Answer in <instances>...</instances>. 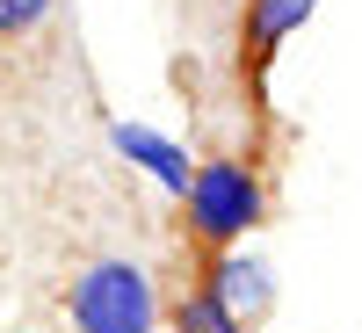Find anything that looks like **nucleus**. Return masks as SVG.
<instances>
[{
  "mask_svg": "<svg viewBox=\"0 0 362 333\" xmlns=\"http://www.w3.org/2000/svg\"><path fill=\"white\" fill-rule=\"evenodd\" d=\"M181 210H189V239L218 254V247H239L268 218V181L254 160H232V153L196 160L189 189H181Z\"/></svg>",
  "mask_w": 362,
  "mask_h": 333,
  "instance_id": "nucleus-1",
  "label": "nucleus"
},
{
  "mask_svg": "<svg viewBox=\"0 0 362 333\" xmlns=\"http://www.w3.org/2000/svg\"><path fill=\"white\" fill-rule=\"evenodd\" d=\"M116 153H124V160H138L145 174H160L174 196L189 189V174H196V167H189V153H181L174 138H153V131H138V124H116Z\"/></svg>",
  "mask_w": 362,
  "mask_h": 333,
  "instance_id": "nucleus-5",
  "label": "nucleus"
},
{
  "mask_svg": "<svg viewBox=\"0 0 362 333\" xmlns=\"http://www.w3.org/2000/svg\"><path fill=\"white\" fill-rule=\"evenodd\" d=\"M174 333H247V319H239L210 283H196V290L174 297Z\"/></svg>",
  "mask_w": 362,
  "mask_h": 333,
  "instance_id": "nucleus-6",
  "label": "nucleus"
},
{
  "mask_svg": "<svg viewBox=\"0 0 362 333\" xmlns=\"http://www.w3.org/2000/svg\"><path fill=\"white\" fill-rule=\"evenodd\" d=\"M73 333H153L160 326V297H153V276L138 261H95L73 276Z\"/></svg>",
  "mask_w": 362,
  "mask_h": 333,
  "instance_id": "nucleus-2",
  "label": "nucleus"
},
{
  "mask_svg": "<svg viewBox=\"0 0 362 333\" xmlns=\"http://www.w3.org/2000/svg\"><path fill=\"white\" fill-rule=\"evenodd\" d=\"M210 290L225 297L239 319H261L268 312V283H261V261H247L239 247H218L210 254Z\"/></svg>",
  "mask_w": 362,
  "mask_h": 333,
  "instance_id": "nucleus-4",
  "label": "nucleus"
},
{
  "mask_svg": "<svg viewBox=\"0 0 362 333\" xmlns=\"http://www.w3.org/2000/svg\"><path fill=\"white\" fill-rule=\"evenodd\" d=\"M58 0H0V37H37Z\"/></svg>",
  "mask_w": 362,
  "mask_h": 333,
  "instance_id": "nucleus-7",
  "label": "nucleus"
},
{
  "mask_svg": "<svg viewBox=\"0 0 362 333\" xmlns=\"http://www.w3.org/2000/svg\"><path fill=\"white\" fill-rule=\"evenodd\" d=\"M312 8H319V0H247V15H239V66H247L254 87L268 80L276 51L312 22Z\"/></svg>",
  "mask_w": 362,
  "mask_h": 333,
  "instance_id": "nucleus-3",
  "label": "nucleus"
}]
</instances>
